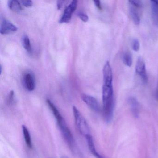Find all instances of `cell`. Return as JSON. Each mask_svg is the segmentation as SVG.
I'll use <instances>...</instances> for the list:
<instances>
[{"instance_id":"6da1fadb","label":"cell","mask_w":158,"mask_h":158,"mask_svg":"<svg viewBox=\"0 0 158 158\" xmlns=\"http://www.w3.org/2000/svg\"><path fill=\"white\" fill-rule=\"evenodd\" d=\"M51 111L56 119L58 127L64 139V141L71 151L74 153H76L77 152V145L72 132L67 126L65 120L56 106L52 107Z\"/></svg>"},{"instance_id":"7a4b0ae2","label":"cell","mask_w":158,"mask_h":158,"mask_svg":"<svg viewBox=\"0 0 158 158\" xmlns=\"http://www.w3.org/2000/svg\"><path fill=\"white\" fill-rule=\"evenodd\" d=\"M102 94L103 118L107 123H110L113 115L114 96L112 85L103 84Z\"/></svg>"},{"instance_id":"3957f363","label":"cell","mask_w":158,"mask_h":158,"mask_svg":"<svg viewBox=\"0 0 158 158\" xmlns=\"http://www.w3.org/2000/svg\"><path fill=\"white\" fill-rule=\"evenodd\" d=\"M73 110L75 123L79 133L85 136V137L88 135H91L88 124L79 110L74 106H73Z\"/></svg>"},{"instance_id":"277c9868","label":"cell","mask_w":158,"mask_h":158,"mask_svg":"<svg viewBox=\"0 0 158 158\" xmlns=\"http://www.w3.org/2000/svg\"><path fill=\"white\" fill-rule=\"evenodd\" d=\"M77 5V1L76 0L71 2L70 4L64 10L63 15L59 21L60 23H66L70 22L73 13L76 10Z\"/></svg>"},{"instance_id":"5b68a950","label":"cell","mask_w":158,"mask_h":158,"mask_svg":"<svg viewBox=\"0 0 158 158\" xmlns=\"http://www.w3.org/2000/svg\"><path fill=\"white\" fill-rule=\"evenodd\" d=\"M136 73L140 76L141 80L144 84H147L148 81V77L146 72V65L144 60L141 57L138 59L135 65Z\"/></svg>"},{"instance_id":"8992f818","label":"cell","mask_w":158,"mask_h":158,"mask_svg":"<svg viewBox=\"0 0 158 158\" xmlns=\"http://www.w3.org/2000/svg\"><path fill=\"white\" fill-rule=\"evenodd\" d=\"M81 98L91 110L96 112H99L100 110L99 104L95 98L87 94H83L81 95Z\"/></svg>"},{"instance_id":"52a82bcc","label":"cell","mask_w":158,"mask_h":158,"mask_svg":"<svg viewBox=\"0 0 158 158\" xmlns=\"http://www.w3.org/2000/svg\"><path fill=\"white\" fill-rule=\"evenodd\" d=\"M18 30L16 26L14 25L9 20L3 19L2 21L0 26V33L2 35H8Z\"/></svg>"},{"instance_id":"ba28073f","label":"cell","mask_w":158,"mask_h":158,"mask_svg":"<svg viewBox=\"0 0 158 158\" xmlns=\"http://www.w3.org/2000/svg\"><path fill=\"white\" fill-rule=\"evenodd\" d=\"M103 84L112 85L113 73L109 61L105 63L103 68Z\"/></svg>"},{"instance_id":"9c48e42d","label":"cell","mask_w":158,"mask_h":158,"mask_svg":"<svg viewBox=\"0 0 158 158\" xmlns=\"http://www.w3.org/2000/svg\"><path fill=\"white\" fill-rule=\"evenodd\" d=\"M128 102L133 116L136 118L139 116V106L137 100L134 97L128 98Z\"/></svg>"},{"instance_id":"30bf717a","label":"cell","mask_w":158,"mask_h":158,"mask_svg":"<svg viewBox=\"0 0 158 158\" xmlns=\"http://www.w3.org/2000/svg\"><path fill=\"white\" fill-rule=\"evenodd\" d=\"M25 85L27 89L29 91H32L35 87V82L34 76L30 73H27L25 75L24 77Z\"/></svg>"},{"instance_id":"8fae6325","label":"cell","mask_w":158,"mask_h":158,"mask_svg":"<svg viewBox=\"0 0 158 158\" xmlns=\"http://www.w3.org/2000/svg\"><path fill=\"white\" fill-rule=\"evenodd\" d=\"M85 138L87 140V142L89 148L91 153L96 158H104L102 155L99 153L96 150V147L94 144V140H93V137L91 135H89L86 136L85 137Z\"/></svg>"},{"instance_id":"7c38bea8","label":"cell","mask_w":158,"mask_h":158,"mask_svg":"<svg viewBox=\"0 0 158 158\" xmlns=\"http://www.w3.org/2000/svg\"><path fill=\"white\" fill-rule=\"evenodd\" d=\"M152 16L154 24L158 26V0L151 1Z\"/></svg>"},{"instance_id":"4fadbf2b","label":"cell","mask_w":158,"mask_h":158,"mask_svg":"<svg viewBox=\"0 0 158 158\" xmlns=\"http://www.w3.org/2000/svg\"><path fill=\"white\" fill-rule=\"evenodd\" d=\"M22 130H23L24 138L27 146L29 149H32L33 148L32 138L28 128L25 125H23L22 126Z\"/></svg>"},{"instance_id":"5bb4252c","label":"cell","mask_w":158,"mask_h":158,"mask_svg":"<svg viewBox=\"0 0 158 158\" xmlns=\"http://www.w3.org/2000/svg\"><path fill=\"white\" fill-rule=\"evenodd\" d=\"M8 7L11 10L19 12L22 10V7L20 2L17 0H10L8 2Z\"/></svg>"},{"instance_id":"9a60e30c","label":"cell","mask_w":158,"mask_h":158,"mask_svg":"<svg viewBox=\"0 0 158 158\" xmlns=\"http://www.w3.org/2000/svg\"><path fill=\"white\" fill-rule=\"evenodd\" d=\"M129 12L134 23L136 25H139L140 22V17L136 9H135L133 6H131L129 9Z\"/></svg>"},{"instance_id":"2e32d148","label":"cell","mask_w":158,"mask_h":158,"mask_svg":"<svg viewBox=\"0 0 158 158\" xmlns=\"http://www.w3.org/2000/svg\"><path fill=\"white\" fill-rule=\"evenodd\" d=\"M22 44L23 46L25 49L29 53L32 52V46H31V42L28 36L26 35H24L22 37Z\"/></svg>"},{"instance_id":"e0dca14e","label":"cell","mask_w":158,"mask_h":158,"mask_svg":"<svg viewBox=\"0 0 158 158\" xmlns=\"http://www.w3.org/2000/svg\"><path fill=\"white\" fill-rule=\"evenodd\" d=\"M123 60L124 64L128 67H130L132 64V57L129 52L124 53L123 56Z\"/></svg>"},{"instance_id":"ac0fdd59","label":"cell","mask_w":158,"mask_h":158,"mask_svg":"<svg viewBox=\"0 0 158 158\" xmlns=\"http://www.w3.org/2000/svg\"><path fill=\"white\" fill-rule=\"evenodd\" d=\"M132 49L135 52H138L140 48L139 41L136 39L133 40L132 41Z\"/></svg>"},{"instance_id":"d6986e66","label":"cell","mask_w":158,"mask_h":158,"mask_svg":"<svg viewBox=\"0 0 158 158\" xmlns=\"http://www.w3.org/2000/svg\"><path fill=\"white\" fill-rule=\"evenodd\" d=\"M129 2L132 6L137 8H141L143 5L142 2L140 1H129Z\"/></svg>"},{"instance_id":"ffe728a7","label":"cell","mask_w":158,"mask_h":158,"mask_svg":"<svg viewBox=\"0 0 158 158\" xmlns=\"http://www.w3.org/2000/svg\"><path fill=\"white\" fill-rule=\"evenodd\" d=\"M77 15H78V17H79V18H80L82 21L85 22V23L88 22V15H87L85 13L82 12H78V13L77 14Z\"/></svg>"},{"instance_id":"44dd1931","label":"cell","mask_w":158,"mask_h":158,"mask_svg":"<svg viewBox=\"0 0 158 158\" xmlns=\"http://www.w3.org/2000/svg\"><path fill=\"white\" fill-rule=\"evenodd\" d=\"M20 2L25 7H31L33 5V2L31 0H23Z\"/></svg>"},{"instance_id":"7402d4cb","label":"cell","mask_w":158,"mask_h":158,"mask_svg":"<svg viewBox=\"0 0 158 158\" xmlns=\"http://www.w3.org/2000/svg\"><path fill=\"white\" fill-rule=\"evenodd\" d=\"M14 92L12 90L10 91V95H9V100H8V102L10 104L12 103L14 100Z\"/></svg>"},{"instance_id":"603a6c76","label":"cell","mask_w":158,"mask_h":158,"mask_svg":"<svg viewBox=\"0 0 158 158\" xmlns=\"http://www.w3.org/2000/svg\"><path fill=\"white\" fill-rule=\"evenodd\" d=\"M94 2L96 7H97V8L99 10H102V7L101 2L100 1H99V0H96V1H94Z\"/></svg>"},{"instance_id":"cb8c5ba5","label":"cell","mask_w":158,"mask_h":158,"mask_svg":"<svg viewBox=\"0 0 158 158\" xmlns=\"http://www.w3.org/2000/svg\"><path fill=\"white\" fill-rule=\"evenodd\" d=\"M64 2V1H57V8H58V10H61L62 8Z\"/></svg>"},{"instance_id":"d4e9b609","label":"cell","mask_w":158,"mask_h":158,"mask_svg":"<svg viewBox=\"0 0 158 158\" xmlns=\"http://www.w3.org/2000/svg\"><path fill=\"white\" fill-rule=\"evenodd\" d=\"M156 98L158 100V83H157V89H156Z\"/></svg>"},{"instance_id":"484cf974","label":"cell","mask_w":158,"mask_h":158,"mask_svg":"<svg viewBox=\"0 0 158 158\" xmlns=\"http://www.w3.org/2000/svg\"><path fill=\"white\" fill-rule=\"evenodd\" d=\"M61 158H69L67 156H65V155H63V156H62L61 157Z\"/></svg>"}]
</instances>
